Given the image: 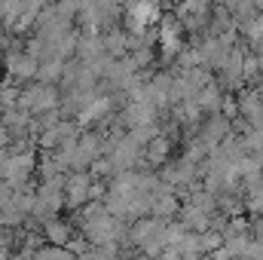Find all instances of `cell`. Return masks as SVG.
<instances>
[{
  "label": "cell",
  "instance_id": "obj_4",
  "mask_svg": "<svg viewBox=\"0 0 263 260\" xmlns=\"http://www.w3.org/2000/svg\"><path fill=\"white\" fill-rule=\"evenodd\" d=\"M114 110V95H95L80 114H77V123H80V129L86 126V123H107V114Z\"/></svg>",
  "mask_w": 263,
  "mask_h": 260
},
{
  "label": "cell",
  "instance_id": "obj_10",
  "mask_svg": "<svg viewBox=\"0 0 263 260\" xmlns=\"http://www.w3.org/2000/svg\"><path fill=\"white\" fill-rule=\"evenodd\" d=\"M65 65L67 62H59V59H46V62H40V67H37V80H40L43 86H55V83L65 77Z\"/></svg>",
  "mask_w": 263,
  "mask_h": 260
},
{
  "label": "cell",
  "instance_id": "obj_7",
  "mask_svg": "<svg viewBox=\"0 0 263 260\" xmlns=\"http://www.w3.org/2000/svg\"><path fill=\"white\" fill-rule=\"evenodd\" d=\"M37 67H40V62H34L25 52H9L6 55V70H9L12 80H37Z\"/></svg>",
  "mask_w": 263,
  "mask_h": 260
},
{
  "label": "cell",
  "instance_id": "obj_8",
  "mask_svg": "<svg viewBox=\"0 0 263 260\" xmlns=\"http://www.w3.org/2000/svg\"><path fill=\"white\" fill-rule=\"evenodd\" d=\"M220 98H223V92H220V86H217V80H214L211 86L199 89L196 95H193V104L202 110V117H205V114L214 117V114H220Z\"/></svg>",
  "mask_w": 263,
  "mask_h": 260
},
{
  "label": "cell",
  "instance_id": "obj_5",
  "mask_svg": "<svg viewBox=\"0 0 263 260\" xmlns=\"http://www.w3.org/2000/svg\"><path fill=\"white\" fill-rule=\"evenodd\" d=\"M156 120H159V110L150 107L147 101H129L126 110H123V123H126L129 129H138V126H156Z\"/></svg>",
  "mask_w": 263,
  "mask_h": 260
},
{
  "label": "cell",
  "instance_id": "obj_3",
  "mask_svg": "<svg viewBox=\"0 0 263 260\" xmlns=\"http://www.w3.org/2000/svg\"><path fill=\"white\" fill-rule=\"evenodd\" d=\"M245 46H233L230 49V55H227V62H223V67H220V89H236L239 83H245L242 80V59H245Z\"/></svg>",
  "mask_w": 263,
  "mask_h": 260
},
{
  "label": "cell",
  "instance_id": "obj_14",
  "mask_svg": "<svg viewBox=\"0 0 263 260\" xmlns=\"http://www.w3.org/2000/svg\"><path fill=\"white\" fill-rule=\"evenodd\" d=\"M126 135H129L138 147H147L153 138H159V123H156V126H138V129H129Z\"/></svg>",
  "mask_w": 263,
  "mask_h": 260
},
{
  "label": "cell",
  "instance_id": "obj_12",
  "mask_svg": "<svg viewBox=\"0 0 263 260\" xmlns=\"http://www.w3.org/2000/svg\"><path fill=\"white\" fill-rule=\"evenodd\" d=\"M239 31H242V37H245L248 43L263 40V15H251V18L239 22Z\"/></svg>",
  "mask_w": 263,
  "mask_h": 260
},
{
  "label": "cell",
  "instance_id": "obj_9",
  "mask_svg": "<svg viewBox=\"0 0 263 260\" xmlns=\"http://www.w3.org/2000/svg\"><path fill=\"white\" fill-rule=\"evenodd\" d=\"M70 236H73V230H70V224H67V220L52 217V220H46V224H43V239H46V245L65 248L67 242H70Z\"/></svg>",
  "mask_w": 263,
  "mask_h": 260
},
{
  "label": "cell",
  "instance_id": "obj_13",
  "mask_svg": "<svg viewBox=\"0 0 263 260\" xmlns=\"http://www.w3.org/2000/svg\"><path fill=\"white\" fill-rule=\"evenodd\" d=\"M217 248H223V236H220V233H214V230H208V233H199V254H202V257L214 254Z\"/></svg>",
  "mask_w": 263,
  "mask_h": 260
},
{
  "label": "cell",
  "instance_id": "obj_11",
  "mask_svg": "<svg viewBox=\"0 0 263 260\" xmlns=\"http://www.w3.org/2000/svg\"><path fill=\"white\" fill-rule=\"evenodd\" d=\"M168 147H172V141L168 138H153L147 147H144V162L147 165H162L165 162V156H168Z\"/></svg>",
  "mask_w": 263,
  "mask_h": 260
},
{
  "label": "cell",
  "instance_id": "obj_6",
  "mask_svg": "<svg viewBox=\"0 0 263 260\" xmlns=\"http://www.w3.org/2000/svg\"><path fill=\"white\" fill-rule=\"evenodd\" d=\"M101 49H104V55H107L110 62L126 59V55H129V34H126L123 28L104 31V34H101Z\"/></svg>",
  "mask_w": 263,
  "mask_h": 260
},
{
  "label": "cell",
  "instance_id": "obj_16",
  "mask_svg": "<svg viewBox=\"0 0 263 260\" xmlns=\"http://www.w3.org/2000/svg\"><path fill=\"white\" fill-rule=\"evenodd\" d=\"M245 208H248L251 214H260L263 217V193L260 190H248V196H245Z\"/></svg>",
  "mask_w": 263,
  "mask_h": 260
},
{
  "label": "cell",
  "instance_id": "obj_15",
  "mask_svg": "<svg viewBox=\"0 0 263 260\" xmlns=\"http://www.w3.org/2000/svg\"><path fill=\"white\" fill-rule=\"evenodd\" d=\"M89 169H92V175H98V178H114V175H117L107 156H98V159H95V162H92Z\"/></svg>",
  "mask_w": 263,
  "mask_h": 260
},
{
  "label": "cell",
  "instance_id": "obj_2",
  "mask_svg": "<svg viewBox=\"0 0 263 260\" xmlns=\"http://www.w3.org/2000/svg\"><path fill=\"white\" fill-rule=\"evenodd\" d=\"M89 187H92V175L89 172H70V175H65V205L83 208L89 202Z\"/></svg>",
  "mask_w": 263,
  "mask_h": 260
},
{
  "label": "cell",
  "instance_id": "obj_18",
  "mask_svg": "<svg viewBox=\"0 0 263 260\" xmlns=\"http://www.w3.org/2000/svg\"><path fill=\"white\" fill-rule=\"evenodd\" d=\"M181 260H202V254H181Z\"/></svg>",
  "mask_w": 263,
  "mask_h": 260
},
{
  "label": "cell",
  "instance_id": "obj_19",
  "mask_svg": "<svg viewBox=\"0 0 263 260\" xmlns=\"http://www.w3.org/2000/svg\"><path fill=\"white\" fill-rule=\"evenodd\" d=\"M257 67H260V77H263V55H257Z\"/></svg>",
  "mask_w": 263,
  "mask_h": 260
},
{
  "label": "cell",
  "instance_id": "obj_1",
  "mask_svg": "<svg viewBox=\"0 0 263 260\" xmlns=\"http://www.w3.org/2000/svg\"><path fill=\"white\" fill-rule=\"evenodd\" d=\"M59 89L55 86H43V83H34V86H28V89H22V95H18V110H25L28 117L31 114H55V107H59Z\"/></svg>",
  "mask_w": 263,
  "mask_h": 260
},
{
  "label": "cell",
  "instance_id": "obj_17",
  "mask_svg": "<svg viewBox=\"0 0 263 260\" xmlns=\"http://www.w3.org/2000/svg\"><path fill=\"white\" fill-rule=\"evenodd\" d=\"M248 190H260V193H263V172H260V178H257V184H254V187H248Z\"/></svg>",
  "mask_w": 263,
  "mask_h": 260
}]
</instances>
